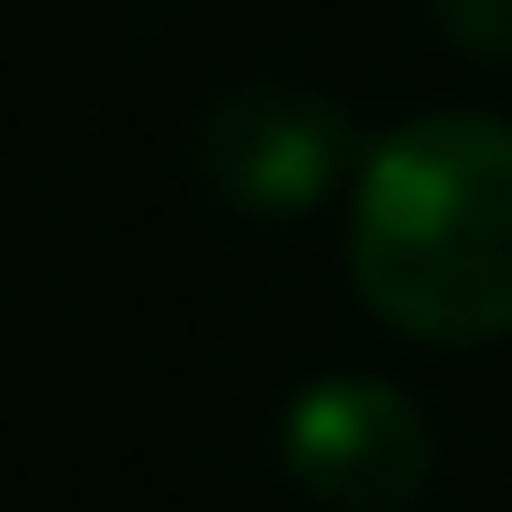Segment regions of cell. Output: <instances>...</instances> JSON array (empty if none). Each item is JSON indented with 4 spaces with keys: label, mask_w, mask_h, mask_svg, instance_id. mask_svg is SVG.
I'll use <instances>...</instances> for the list:
<instances>
[{
    "label": "cell",
    "mask_w": 512,
    "mask_h": 512,
    "mask_svg": "<svg viewBox=\"0 0 512 512\" xmlns=\"http://www.w3.org/2000/svg\"><path fill=\"white\" fill-rule=\"evenodd\" d=\"M423 18L441 27L450 54H468V63H512V0H423Z\"/></svg>",
    "instance_id": "277c9868"
},
{
    "label": "cell",
    "mask_w": 512,
    "mask_h": 512,
    "mask_svg": "<svg viewBox=\"0 0 512 512\" xmlns=\"http://www.w3.org/2000/svg\"><path fill=\"white\" fill-rule=\"evenodd\" d=\"M351 288L432 351L512 333V117L432 108L387 126L351 171Z\"/></svg>",
    "instance_id": "6da1fadb"
},
{
    "label": "cell",
    "mask_w": 512,
    "mask_h": 512,
    "mask_svg": "<svg viewBox=\"0 0 512 512\" xmlns=\"http://www.w3.org/2000/svg\"><path fill=\"white\" fill-rule=\"evenodd\" d=\"M360 135H351V108L315 81H288V72H243L225 81L198 126H189V171L207 198H225L234 216L252 225H288V216H315L324 198L351 189L360 171Z\"/></svg>",
    "instance_id": "7a4b0ae2"
},
{
    "label": "cell",
    "mask_w": 512,
    "mask_h": 512,
    "mask_svg": "<svg viewBox=\"0 0 512 512\" xmlns=\"http://www.w3.org/2000/svg\"><path fill=\"white\" fill-rule=\"evenodd\" d=\"M279 468L324 512H405L432 486V414L396 378H315L279 414Z\"/></svg>",
    "instance_id": "3957f363"
}]
</instances>
